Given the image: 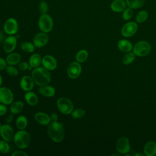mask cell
Segmentation results:
<instances>
[{
	"label": "cell",
	"mask_w": 156,
	"mask_h": 156,
	"mask_svg": "<svg viewBox=\"0 0 156 156\" xmlns=\"http://www.w3.org/2000/svg\"><path fill=\"white\" fill-rule=\"evenodd\" d=\"M47 132L50 139L55 143H60L65 137L63 123H60L57 121H52L48 124Z\"/></svg>",
	"instance_id": "6da1fadb"
},
{
	"label": "cell",
	"mask_w": 156,
	"mask_h": 156,
	"mask_svg": "<svg viewBox=\"0 0 156 156\" xmlns=\"http://www.w3.org/2000/svg\"><path fill=\"white\" fill-rule=\"evenodd\" d=\"M32 77L34 82L40 87L48 85L51 80L49 70L43 66L35 68L32 72Z\"/></svg>",
	"instance_id": "7a4b0ae2"
},
{
	"label": "cell",
	"mask_w": 156,
	"mask_h": 156,
	"mask_svg": "<svg viewBox=\"0 0 156 156\" xmlns=\"http://www.w3.org/2000/svg\"><path fill=\"white\" fill-rule=\"evenodd\" d=\"M13 140L18 148L24 149L29 146L30 142V136L27 131L20 130L15 133Z\"/></svg>",
	"instance_id": "3957f363"
},
{
	"label": "cell",
	"mask_w": 156,
	"mask_h": 156,
	"mask_svg": "<svg viewBox=\"0 0 156 156\" xmlns=\"http://www.w3.org/2000/svg\"><path fill=\"white\" fill-rule=\"evenodd\" d=\"M57 106L59 111L64 115L71 114L74 108L72 101L65 97H62L58 99Z\"/></svg>",
	"instance_id": "277c9868"
},
{
	"label": "cell",
	"mask_w": 156,
	"mask_h": 156,
	"mask_svg": "<svg viewBox=\"0 0 156 156\" xmlns=\"http://www.w3.org/2000/svg\"><path fill=\"white\" fill-rule=\"evenodd\" d=\"M53 20L48 14H43L38 20V27L41 32L48 33L51 32L53 27Z\"/></svg>",
	"instance_id": "5b68a950"
},
{
	"label": "cell",
	"mask_w": 156,
	"mask_h": 156,
	"mask_svg": "<svg viewBox=\"0 0 156 156\" xmlns=\"http://www.w3.org/2000/svg\"><path fill=\"white\" fill-rule=\"evenodd\" d=\"M151 51V45L146 41H140L137 42L133 48V52L135 55L139 57L146 56Z\"/></svg>",
	"instance_id": "8992f818"
},
{
	"label": "cell",
	"mask_w": 156,
	"mask_h": 156,
	"mask_svg": "<svg viewBox=\"0 0 156 156\" xmlns=\"http://www.w3.org/2000/svg\"><path fill=\"white\" fill-rule=\"evenodd\" d=\"M13 93L9 88L0 87V102L5 105L11 104L13 101Z\"/></svg>",
	"instance_id": "52a82bcc"
},
{
	"label": "cell",
	"mask_w": 156,
	"mask_h": 156,
	"mask_svg": "<svg viewBox=\"0 0 156 156\" xmlns=\"http://www.w3.org/2000/svg\"><path fill=\"white\" fill-rule=\"evenodd\" d=\"M82 66L80 63L77 62H73L68 66L67 74L70 79H75L77 78L81 74Z\"/></svg>",
	"instance_id": "ba28073f"
},
{
	"label": "cell",
	"mask_w": 156,
	"mask_h": 156,
	"mask_svg": "<svg viewBox=\"0 0 156 156\" xmlns=\"http://www.w3.org/2000/svg\"><path fill=\"white\" fill-rule=\"evenodd\" d=\"M116 149L120 154H126L130 150V144L129 139L126 136L120 137L116 144Z\"/></svg>",
	"instance_id": "9c48e42d"
},
{
	"label": "cell",
	"mask_w": 156,
	"mask_h": 156,
	"mask_svg": "<svg viewBox=\"0 0 156 156\" xmlns=\"http://www.w3.org/2000/svg\"><path fill=\"white\" fill-rule=\"evenodd\" d=\"M0 135L3 140L8 143L10 142L14 136L13 129L12 126L7 123L2 125L0 127Z\"/></svg>",
	"instance_id": "30bf717a"
},
{
	"label": "cell",
	"mask_w": 156,
	"mask_h": 156,
	"mask_svg": "<svg viewBox=\"0 0 156 156\" xmlns=\"http://www.w3.org/2000/svg\"><path fill=\"white\" fill-rule=\"evenodd\" d=\"M4 29L5 32L9 35H13L16 34L18 30L17 21L13 18H9L4 23Z\"/></svg>",
	"instance_id": "8fae6325"
},
{
	"label": "cell",
	"mask_w": 156,
	"mask_h": 156,
	"mask_svg": "<svg viewBox=\"0 0 156 156\" xmlns=\"http://www.w3.org/2000/svg\"><path fill=\"white\" fill-rule=\"evenodd\" d=\"M138 25L136 23L131 21L126 23L121 29V34L124 37H130L137 31Z\"/></svg>",
	"instance_id": "7c38bea8"
},
{
	"label": "cell",
	"mask_w": 156,
	"mask_h": 156,
	"mask_svg": "<svg viewBox=\"0 0 156 156\" xmlns=\"http://www.w3.org/2000/svg\"><path fill=\"white\" fill-rule=\"evenodd\" d=\"M17 43L16 38L13 35H9L5 38L3 41V49L6 53L12 52L16 46Z\"/></svg>",
	"instance_id": "4fadbf2b"
},
{
	"label": "cell",
	"mask_w": 156,
	"mask_h": 156,
	"mask_svg": "<svg viewBox=\"0 0 156 156\" xmlns=\"http://www.w3.org/2000/svg\"><path fill=\"white\" fill-rule=\"evenodd\" d=\"M41 64L43 66L49 71L54 70L57 66L56 59L51 55H46L42 58Z\"/></svg>",
	"instance_id": "5bb4252c"
},
{
	"label": "cell",
	"mask_w": 156,
	"mask_h": 156,
	"mask_svg": "<svg viewBox=\"0 0 156 156\" xmlns=\"http://www.w3.org/2000/svg\"><path fill=\"white\" fill-rule=\"evenodd\" d=\"M49 40L48 35L46 33L41 32L37 33L34 37L33 43L37 48H41L45 46Z\"/></svg>",
	"instance_id": "9a60e30c"
},
{
	"label": "cell",
	"mask_w": 156,
	"mask_h": 156,
	"mask_svg": "<svg viewBox=\"0 0 156 156\" xmlns=\"http://www.w3.org/2000/svg\"><path fill=\"white\" fill-rule=\"evenodd\" d=\"M34 81L32 77L24 76L20 80V85L21 88L24 91H31L34 87Z\"/></svg>",
	"instance_id": "2e32d148"
},
{
	"label": "cell",
	"mask_w": 156,
	"mask_h": 156,
	"mask_svg": "<svg viewBox=\"0 0 156 156\" xmlns=\"http://www.w3.org/2000/svg\"><path fill=\"white\" fill-rule=\"evenodd\" d=\"M35 121L41 125L46 126L51 122V118L48 114L44 112H37L34 115Z\"/></svg>",
	"instance_id": "e0dca14e"
},
{
	"label": "cell",
	"mask_w": 156,
	"mask_h": 156,
	"mask_svg": "<svg viewBox=\"0 0 156 156\" xmlns=\"http://www.w3.org/2000/svg\"><path fill=\"white\" fill-rule=\"evenodd\" d=\"M38 91L41 95L48 98L53 97L55 94V88L52 86L48 85L40 87L38 88Z\"/></svg>",
	"instance_id": "ac0fdd59"
},
{
	"label": "cell",
	"mask_w": 156,
	"mask_h": 156,
	"mask_svg": "<svg viewBox=\"0 0 156 156\" xmlns=\"http://www.w3.org/2000/svg\"><path fill=\"white\" fill-rule=\"evenodd\" d=\"M144 152L147 156L156 155V143L153 141H148L144 147Z\"/></svg>",
	"instance_id": "d6986e66"
},
{
	"label": "cell",
	"mask_w": 156,
	"mask_h": 156,
	"mask_svg": "<svg viewBox=\"0 0 156 156\" xmlns=\"http://www.w3.org/2000/svg\"><path fill=\"white\" fill-rule=\"evenodd\" d=\"M24 99L29 105L32 106L37 105L38 102V99L37 94L31 91H26L24 94Z\"/></svg>",
	"instance_id": "ffe728a7"
},
{
	"label": "cell",
	"mask_w": 156,
	"mask_h": 156,
	"mask_svg": "<svg viewBox=\"0 0 156 156\" xmlns=\"http://www.w3.org/2000/svg\"><path fill=\"white\" fill-rule=\"evenodd\" d=\"M5 61L7 65H15L18 64L21 61V55L16 52H11L7 56Z\"/></svg>",
	"instance_id": "44dd1931"
},
{
	"label": "cell",
	"mask_w": 156,
	"mask_h": 156,
	"mask_svg": "<svg viewBox=\"0 0 156 156\" xmlns=\"http://www.w3.org/2000/svg\"><path fill=\"white\" fill-rule=\"evenodd\" d=\"M126 7V2L123 0H115L110 5L111 9L115 12H121L123 11Z\"/></svg>",
	"instance_id": "7402d4cb"
},
{
	"label": "cell",
	"mask_w": 156,
	"mask_h": 156,
	"mask_svg": "<svg viewBox=\"0 0 156 156\" xmlns=\"http://www.w3.org/2000/svg\"><path fill=\"white\" fill-rule=\"evenodd\" d=\"M118 49L122 52H129L133 49L132 43L126 40H121L118 43Z\"/></svg>",
	"instance_id": "603a6c76"
},
{
	"label": "cell",
	"mask_w": 156,
	"mask_h": 156,
	"mask_svg": "<svg viewBox=\"0 0 156 156\" xmlns=\"http://www.w3.org/2000/svg\"><path fill=\"white\" fill-rule=\"evenodd\" d=\"M24 108V104L23 102L18 101L13 102L10 107V111L11 113L15 115L20 113Z\"/></svg>",
	"instance_id": "cb8c5ba5"
},
{
	"label": "cell",
	"mask_w": 156,
	"mask_h": 156,
	"mask_svg": "<svg viewBox=\"0 0 156 156\" xmlns=\"http://www.w3.org/2000/svg\"><path fill=\"white\" fill-rule=\"evenodd\" d=\"M42 58L38 54H32L29 58V65L30 68L38 67L41 64Z\"/></svg>",
	"instance_id": "d4e9b609"
},
{
	"label": "cell",
	"mask_w": 156,
	"mask_h": 156,
	"mask_svg": "<svg viewBox=\"0 0 156 156\" xmlns=\"http://www.w3.org/2000/svg\"><path fill=\"white\" fill-rule=\"evenodd\" d=\"M27 119L24 115L19 116L16 119V126L19 130H24L27 126Z\"/></svg>",
	"instance_id": "484cf974"
},
{
	"label": "cell",
	"mask_w": 156,
	"mask_h": 156,
	"mask_svg": "<svg viewBox=\"0 0 156 156\" xmlns=\"http://www.w3.org/2000/svg\"><path fill=\"white\" fill-rule=\"evenodd\" d=\"M145 0H126V4L132 9H139L144 4Z\"/></svg>",
	"instance_id": "4316f807"
},
{
	"label": "cell",
	"mask_w": 156,
	"mask_h": 156,
	"mask_svg": "<svg viewBox=\"0 0 156 156\" xmlns=\"http://www.w3.org/2000/svg\"><path fill=\"white\" fill-rule=\"evenodd\" d=\"M88 57V53L85 49H81L77 52L76 55V60L79 63H83L87 60Z\"/></svg>",
	"instance_id": "83f0119b"
},
{
	"label": "cell",
	"mask_w": 156,
	"mask_h": 156,
	"mask_svg": "<svg viewBox=\"0 0 156 156\" xmlns=\"http://www.w3.org/2000/svg\"><path fill=\"white\" fill-rule=\"evenodd\" d=\"M21 49L25 52L32 53L35 51V46L34 43H32L29 41H24L21 44Z\"/></svg>",
	"instance_id": "f1b7e54d"
},
{
	"label": "cell",
	"mask_w": 156,
	"mask_h": 156,
	"mask_svg": "<svg viewBox=\"0 0 156 156\" xmlns=\"http://www.w3.org/2000/svg\"><path fill=\"white\" fill-rule=\"evenodd\" d=\"M135 58V54L133 52H127L122 58V63L124 65H130L132 63Z\"/></svg>",
	"instance_id": "f546056e"
},
{
	"label": "cell",
	"mask_w": 156,
	"mask_h": 156,
	"mask_svg": "<svg viewBox=\"0 0 156 156\" xmlns=\"http://www.w3.org/2000/svg\"><path fill=\"white\" fill-rule=\"evenodd\" d=\"M147 17H148L147 12L145 10H142L136 14V21L139 23H143L147 19Z\"/></svg>",
	"instance_id": "4dcf8cb0"
},
{
	"label": "cell",
	"mask_w": 156,
	"mask_h": 156,
	"mask_svg": "<svg viewBox=\"0 0 156 156\" xmlns=\"http://www.w3.org/2000/svg\"><path fill=\"white\" fill-rule=\"evenodd\" d=\"M71 114V116L74 119H79L85 116V110L82 108H77L76 110H73Z\"/></svg>",
	"instance_id": "1f68e13d"
},
{
	"label": "cell",
	"mask_w": 156,
	"mask_h": 156,
	"mask_svg": "<svg viewBox=\"0 0 156 156\" xmlns=\"http://www.w3.org/2000/svg\"><path fill=\"white\" fill-rule=\"evenodd\" d=\"M10 150L8 142L4 140H0V152L5 154L9 152Z\"/></svg>",
	"instance_id": "d6a6232c"
},
{
	"label": "cell",
	"mask_w": 156,
	"mask_h": 156,
	"mask_svg": "<svg viewBox=\"0 0 156 156\" xmlns=\"http://www.w3.org/2000/svg\"><path fill=\"white\" fill-rule=\"evenodd\" d=\"M5 70L6 73L10 76L15 77L18 74V70L13 65H7V66L5 68Z\"/></svg>",
	"instance_id": "836d02e7"
},
{
	"label": "cell",
	"mask_w": 156,
	"mask_h": 156,
	"mask_svg": "<svg viewBox=\"0 0 156 156\" xmlns=\"http://www.w3.org/2000/svg\"><path fill=\"white\" fill-rule=\"evenodd\" d=\"M133 16V10L132 8H127L123 10L122 13V18L124 20H130Z\"/></svg>",
	"instance_id": "e575fe53"
},
{
	"label": "cell",
	"mask_w": 156,
	"mask_h": 156,
	"mask_svg": "<svg viewBox=\"0 0 156 156\" xmlns=\"http://www.w3.org/2000/svg\"><path fill=\"white\" fill-rule=\"evenodd\" d=\"M39 9H40V12L42 14H45L46 13V12L48 11V5H47V4L44 2H41V4L40 5Z\"/></svg>",
	"instance_id": "d590c367"
},
{
	"label": "cell",
	"mask_w": 156,
	"mask_h": 156,
	"mask_svg": "<svg viewBox=\"0 0 156 156\" xmlns=\"http://www.w3.org/2000/svg\"><path fill=\"white\" fill-rule=\"evenodd\" d=\"M29 64H28L27 62H20L18 63V68L21 71H25L27 70L29 68Z\"/></svg>",
	"instance_id": "8d00e7d4"
},
{
	"label": "cell",
	"mask_w": 156,
	"mask_h": 156,
	"mask_svg": "<svg viewBox=\"0 0 156 156\" xmlns=\"http://www.w3.org/2000/svg\"><path fill=\"white\" fill-rule=\"evenodd\" d=\"M12 156H28L29 154L24 151H23L21 150H17L14 151L12 154Z\"/></svg>",
	"instance_id": "74e56055"
},
{
	"label": "cell",
	"mask_w": 156,
	"mask_h": 156,
	"mask_svg": "<svg viewBox=\"0 0 156 156\" xmlns=\"http://www.w3.org/2000/svg\"><path fill=\"white\" fill-rule=\"evenodd\" d=\"M7 112V108L6 107V105L4 104H0V116H3L6 114Z\"/></svg>",
	"instance_id": "f35d334b"
},
{
	"label": "cell",
	"mask_w": 156,
	"mask_h": 156,
	"mask_svg": "<svg viewBox=\"0 0 156 156\" xmlns=\"http://www.w3.org/2000/svg\"><path fill=\"white\" fill-rule=\"evenodd\" d=\"M6 66H7V62L5 60L0 57V71L5 69Z\"/></svg>",
	"instance_id": "ab89813d"
},
{
	"label": "cell",
	"mask_w": 156,
	"mask_h": 156,
	"mask_svg": "<svg viewBox=\"0 0 156 156\" xmlns=\"http://www.w3.org/2000/svg\"><path fill=\"white\" fill-rule=\"evenodd\" d=\"M50 118H51V121L55 122V121H57L58 120V115L55 113H52L50 115Z\"/></svg>",
	"instance_id": "60d3db41"
},
{
	"label": "cell",
	"mask_w": 156,
	"mask_h": 156,
	"mask_svg": "<svg viewBox=\"0 0 156 156\" xmlns=\"http://www.w3.org/2000/svg\"><path fill=\"white\" fill-rule=\"evenodd\" d=\"M13 119V114L11 113V114H9L7 115V116L5 118V122L7 123V124H9L10 123L12 120Z\"/></svg>",
	"instance_id": "b9f144b4"
},
{
	"label": "cell",
	"mask_w": 156,
	"mask_h": 156,
	"mask_svg": "<svg viewBox=\"0 0 156 156\" xmlns=\"http://www.w3.org/2000/svg\"><path fill=\"white\" fill-rule=\"evenodd\" d=\"M4 39H5V38H4V34L0 30V43L4 41Z\"/></svg>",
	"instance_id": "7bdbcfd3"
},
{
	"label": "cell",
	"mask_w": 156,
	"mask_h": 156,
	"mask_svg": "<svg viewBox=\"0 0 156 156\" xmlns=\"http://www.w3.org/2000/svg\"><path fill=\"white\" fill-rule=\"evenodd\" d=\"M2 78L1 75L0 74V87H1V85H2Z\"/></svg>",
	"instance_id": "ee69618b"
},
{
	"label": "cell",
	"mask_w": 156,
	"mask_h": 156,
	"mask_svg": "<svg viewBox=\"0 0 156 156\" xmlns=\"http://www.w3.org/2000/svg\"><path fill=\"white\" fill-rule=\"evenodd\" d=\"M138 155H141V156H144L145 155V154H141V153H138V154H135V156H138Z\"/></svg>",
	"instance_id": "f6af8a7d"
},
{
	"label": "cell",
	"mask_w": 156,
	"mask_h": 156,
	"mask_svg": "<svg viewBox=\"0 0 156 156\" xmlns=\"http://www.w3.org/2000/svg\"><path fill=\"white\" fill-rule=\"evenodd\" d=\"M1 126H2V124H1V122H0V127H1Z\"/></svg>",
	"instance_id": "bcb514c9"
}]
</instances>
